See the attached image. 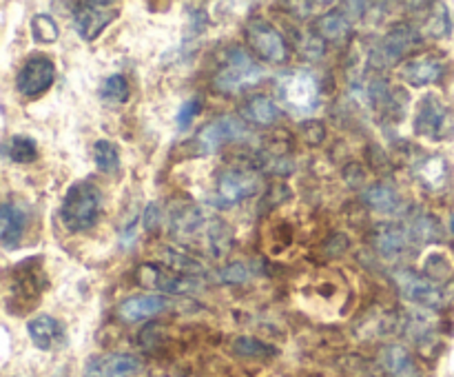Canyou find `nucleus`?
<instances>
[{"label": "nucleus", "instance_id": "nucleus-21", "mask_svg": "<svg viewBox=\"0 0 454 377\" xmlns=\"http://www.w3.org/2000/svg\"><path fill=\"white\" fill-rule=\"evenodd\" d=\"M168 222H171L173 235H182V238L200 233L202 229H207L204 224H208L204 220V213L195 204H177V207H173Z\"/></svg>", "mask_w": 454, "mask_h": 377}, {"label": "nucleus", "instance_id": "nucleus-34", "mask_svg": "<svg viewBox=\"0 0 454 377\" xmlns=\"http://www.w3.org/2000/svg\"><path fill=\"white\" fill-rule=\"evenodd\" d=\"M424 271H426V278L433 279V282H442V279H448L452 275L450 262H448L443 255H430L428 262H426Z\"/></svg>", "mask_w": 454, "mask_h": 377}, {"label": "nucleus", "instance_id": "nucleus-25", "mask_svg": "<svg viewBox=\"0 0 454 377\" xmlns=\"http://www.w3.org/2000/svg\"><path fill=\"white\" fill-rule=\"evenodd\" d=\"M158 260L164 269H168L171 273H180V275H189V278H200V275L207 273L202 264H200L195 257L186 255V253L176 251V248H162L158 253Z\"/></svg>", "mask_w": 454, "mask_h": 377}, {"label": "nucleus", "instance_id": "nucleus-31", "mask_svg": "<svg viewBox=\"0 0 454 377\" xmlns=\"http://www.w3.org/2000/svg\"><path fill=\"white\" fill-rule=\"evenodd\" d=\"M31 35H34L35 43L51 44L60 35V29H58V22L49 13H38V16L31 18Z\"/></svg>", "mask_w": 454, "mask_h": 377}, {"label": "nucleus", "instance_id": "nucleus-29", "mask_svg": "<svg viewBox=\"0 0 454 377\" xmlns=\"http://www.w3.org/2000/svg\"><path fill=\"white\" fill-rule=\"evenodd\" d=\"M93 160H96V167L102 173H114L120 167V153L118 146L111 140H98L93 146Z\"/></svg>", "mask_w": 454, "mask_h": 377}, {"label": "nucleus", "instance_id": "nucleus-18", "mask_svg": "<svg viewBox=\"0 0 454 377\" xmlns=\"http://www.w3.org/2000/svg\"><path fill=\"white\" fill-rule=\"evenodd\" d=\"M415 176L424 189L433 191V193H442V191H446L448 182H450V167H448L446 158H442V155H428L415 167Z\"/></svg>", "mask_w": 454, "mask_h": 377}, {"label": "nucleus", "instance_id": "nucleus-33", "mask_svg": "<svg viewBox=\"0 0 454 377\" xmlns=\"http://www.w3.org/2000/svg\"><path fill=\"white\" fill-rule=\"evenodd\" d=\"M295 43H297V49H300V53L304 58H309V60H319V58L324 56V40L319 38L317 34H306V31H295Z\"/></svg>", "mask_w": 454, "mask_h": 377}, {"label": "nucleus", "instance_id": "nucleus-17", "mask_svg": "<svg viewBox=\"0 0 454 377\" xmlns=\"http://www.w3.org/2000/svg\"><path fill=\"white\" fill-rule=\"evenodd\" d=\"M364 202L375 211L388 213V216H399V213L406 211L402 193L390 182H375V185L368 186L364 191Z\"/></svg>", "mask_w": 454, "mask_h": 377}, {"label": "nucleus", "instance_id": "nucleus-11", "mask_svg": "<svg viewBox=\"0 0 454 377\" xmlns=\"http://www.w3.org/2000/svg\"><path fill=\"white\" fill-rule=\"evenodd\" d=\"M142 371V359L129 353L96 355L84 366L82 377H133Z\"/></svg>", "mask_w": 454, "mask_h": 377}, {"label": "nucleus", "instance_id": "nucleus-14", "mask_svg": "<svg viewBox=\"0 0 454 377\" xmlns=\"http://www.w3.org/2000/svg\"><path fill=\"white\" fill-rule=\"evenodd\" d=\"M372 244L386 260H397L415 247L411 233H408V226L390 224V222L377 226L375 233H372Z\"/></svg>", "mask_w": 454, "mask_h": 377}, {"label": "nucleus", "instance_id": "nucleus-39", "mask_svg": "<svg viewBox=\"0 0 454 377\" xmlns=\"http://www.w3.org/2000/svg\"><path fill=\"white\" fill-rule=\"evenodd\" d=\"M450 226H452V233H454V216H452V220H450Z\"/></svg>", "mask_w": 454, "mask_h": 377}, {"label": "nucleus", "instance_id": "nucleus-27", "mask_svg": "<svg viewBox=\"0 0 454 377\" xmlns=\"http://www.w3.org/2000/svg\"><path fill=\"white\" fill-rule=\"evenodd\" d=\"M7 153L13 162L29 164L34 162L35 155H38V145H35L34 137L27 136V133H18V136H13L12 140H9Z\"/></svg>", "mask_w": 454, "mask_h": 377}, {"label": "nucleus", "instance_id": "nucleus-37", "mask_svg": "<svg viewBox=\"0 0 454 377\" xmlns=\"http://www.w3.org/2000/svg\"><path fill=\"white\" fill-rule=\"evenodd\" d=\"M324 136H326V129H324V124L319 122V120H306V122L301 124V137H304L309 145H319V142L324 140Z\"/></svg>", "mask_w": 454, "mask_h": 377}, {"label": "nucleus", "instance_id": "nucleus-19", "mask_svg": "<svg viewBox=\"0 0 454 377\" xmlns=\"http://www.w3.org/2000/svg\"><path fill=\"white\" fill-rule=\"evenodd\" d=\"M27 331H29L31 342L35 344V349L40 350H51L56 349L62 342V326L56 318L51 315H35L27 324Z\"/></svg>", "mask_w": 454, "mask_h": 377}, {"label": "nucleus", "instance_id": "nucleus-16", "mask_svg": "<svg viewBox=\"0 0 454 377\" xmlns=\"http://www.w3.org/2000/svg\"><path fill=\"white\" fill-rule=\"evenodd\" d=\"M168 306V300L164 295H133L120 304L118 315L122 322L136 324L142 319H149L153 315L162 313Z\"/></svg>", "mask_w": 454, "mask_h": 377}, {"label": "nucleus", "instance_id": "nucleus-24", "mask_svg": "<svg viewBox=\"0 0 454 377\" xmlns=\"http://www.w3.org/2000/svg\"><path fill=\"white\" fill-rule=\"evenodd\" d=\"M244 118L251 120L253 124H260V127H273L282 118V111L270 98L251 96L244 105Z\"/></svg>", "mask_w": 454, "mask_h": 377}, {"label": "nucleus", "instance_id": "nucleus-8", "mask_svg": "<svg viewBox=\"0 0 454 377\" xmlns=\"http://www.w3.org/2000/svg\"><path fill=\"white\" fill-rule=\"evenodd\" d=\"M74 9V29L87 43L96 40L120 16L109 3H78Z\"/></svg>", "mask_w": 454, "mask_h": 377}, {"label": "nucleus", "instance_id": "nucleus-4", "mask_svg": "<svg viewBox=\"0 0 454 377\" xmlns=\"http://www.w3.org/2000/svg\"><path fill=\"white\" fill-rule=\"evenodd\" d=\"M393 282L397 284L399 293L408 302L421 306V309H443L448 304V297H450L446 288L411 269L393 271Z\"/></svg>", "mask_w": 454, "mask_h": 377}, {"label": "nucleus", "instance_id": "nucleus-20", "mask_svg": "<svg viewBox=\"0 0 454 377\" xmlns=\"http://www.w3.org/2000/svg\"><path fill=\"white\" fill-rule=\"evenodd\" d=\"M380 362L386 368V373L393 377H424L408 349L399 344L384 346L380 353Z\"/></svg>", "mask_w": 454, "mask_h": 377}, {"label": "nucleus", "instance_id": "nucleus-36", "mask_svg": "<svg viewBox=\"0 0 454 377\" xmlns=\"http://www.w3.org/2000/svg\"><path fill=\"white\" fill-rule=\"evenodd\" d=\"M217 278L224 284H242L251 278V271H248V266L242 264V262H233V264L224 266V269L217 273Z\"/></svg>", "mask_w": 454, "mask_h": 377}, {"label": "nucleus", "instance_id": "nucleus-1", "mask_svg": "<svg viewBox=\"0 0 454 377\" xmlns=\"http://www.w3.org/2000/svg\"><path fill=\"white\" fill-rule=\"evenodd\" d=\"M102 211V195L96 185L91 182H75L67 191L60 207V220L67 231L80 233V231L91 229L98 222Z\"/></svg>", "mask_w": 454, "mask_h": 377}, {"label": "nucleus", "instance_id": "nucleus-23", "mask_svg": "<svg viewBox=\"0 0 454 377\" xmlns=\"http://www.w3.org/2000/svg\"><path fill=\"white\" fill-rule=\"evenodd\" d=\"M406 226H408V233H411L412 242H415V247H424V244L439 242L443 235L442 224H439V220L433 216V213L419 211L415 217H411V222H408Z\"/></svg>", "mask_w": 454, "mask_h": 377}, {"label": "nucleus", "instance_id": "nucleus-2", "mask_svg": "<svg viewBox=\"0 0 454 377\" xmlns=\"http://www.w3.org/2000/svg\"><path fill=\"white\" fill-rule=\"evenodd\" d=\"M275 93L293 114H313L319 106L317 75L309 69L284 71L275 78Z\"/></svg>", "mask_w": 454, "mask_h": 377}, {"label": "nucleus", "instance_id": "nucleus-22", "mask_svg": "<svg viewBox=\"0 0 454 377\" xmlns=\"http://www.w3.org/2000/svg\"><path fill=\"white\" fill-rule=\"evenodd\" d=\"M25 211L16 204L4 202L0 208V240L4 248H16L25 231Z\"/></svg>", "mask_w": 454, "mask_h": 377}, {"label": "nucleus", "instance_id": "nucleus-28", "mask_svg": "<svg viewBox=\"0 0 454 377\" xmlns=\"http://www.w3.org/2000/svg\"><path fill=\"white\" fill-rule=\"evenodd\" d=\"M452 29L450 13L446 4H434V12H428V20L424 22V34L430 38H448Z\"/></svg>", "mask_w": 454, "mask_h": 377}, {"label": "nucleus", "instance_id": "nucleus-38", "mask_svg": "<svg viewBox=\"0 0 454 377\" xmlns=\"http://www.w3.org/2000/svg\"><path fill=\"white\" fill-rule=\"evenodd\" d=\"M160 222H162V211H160L158 202H151L149 207L145 208V213H142V224H145V231L153 233V231L160 226Z\"/></svg>", "mask_w": 454, "mask_h": 377}, {"label": "nucleus", "instance_id": "nucleus-7", "mask_svg": "<svg viewBox=\"0 0 454 377\" xmlns=\"http://www.w3.org/2000/svg\"><path fill=\"white\" fill-rule=\"evenodd\" d=\"M247 38L253 51L264 60L282 65L288 60V44L284 35L264 18H251L247 25Z\"/></svg>", "mask_w": 454, "mask_h": 377}, {"label": "nucleus", "instance_id": "nucleus-3", "mask_svg": "<svg viewBox=\"0 0 454 377\" xmlns=\"http://www.w3.org/2000/svg\"><path fill=\"white\" fill-rule=\"evenodd\" d=\"M266 71L244 51L242 47H235L229 53L226 65L217 71L215 89L222 93H239L244 89H251L264 80Z\"/></svg>", "mask_w": 454, "mask_h": 377}, {"label": "nucleus", "instance_id": "nucleus-10", "mask_svg": "<svg viewBox=\"0 0 454 377\" xmlns=\"http://www.w3.org/2000/svg\"><path fill=\"white\" fill-rule=\"evenodd\" d=\"M53 78H56V65H53V60H49L44 56H35L29 58L22 65V69L18 71L16 89L20 96L38 98L51 87Z\"/></svg>", "mask_w": 454, "mask_h": 377}, {"label": "nucleus", "instance_id": "nucleus-5", "mask_svg": "<svg viewBox=\"0 0 454 377\" xmlns=\"http://www.w3.org/2000/svg\"><path fill=\"white\" fill-rule=\"evenodd\" d=\"M251 129L247 122L233 115H222L213 122L204 124L198 133V146L202 153H217L222 146L235 145V142L251 140Z\"/></svg>", "mask_w": 454, "mask_h": 377}, {"label": "nucleus", "instance_id": "nucleus-9", "mask_svg": "<svg viewBox=\"0 0 454 377\" xmlns=\"http://www.w3.org/2000/svg\"><path fill=\"white\" fill-rule=\"evenodd\" d=\"M450 131V114H448L446 105L439 100V96L428 93L421 100L419 111L415 118V133L417 136L426 137V140H443L446 133Z\"/></svg>", "mask_w": 454, "mask_h": 377}, {"label": "nucleus", "instance_id": "nucleus-6", "mask_svg": "<svg viewBox=\"0 0 454 377\" xmlns=\"http://www.w3.org/2000/svg\"><path fill=\"white\" fill-rule=\"evenodd\" d=\"M421 43L419 29L412 25H395L380 43L372 47L371 51V65L377 69H386V67L395 65L402 60L408 53V49L417 47Z\"/></svg>", "mask_w": 454, "mask_h": 377}, {"label": "nucleus", "instance_id": "nucleus-32", "mask_svg": "<svg viewBox=\"0 0 454 377\" xmlns=\"http://www.w3.org/2000/svg\"><path fill=\"white\" fill-rule=\"evenodd\" d=\"M100 98L106 102H115V105H120V102H127V98H129L127 78H124L122 74L109 75V78L102 82Z\"/></svg>", "mask_w": 454, "mask_h": 377}, {"label": "nucleus", "instance_id": "nucleus-40", "mask_svg": "<svg viewBox=\"0 0 454 377\" xmlns=\"http://www.w3.org/2000/svg\"><path fill=\"white\" fill-rule=\"evenodd\" d=\"M58 377H62V375H58Z\"/></svg>", "mask_w": 454, "mask_h": 377}, {"label": "nucleus", "instance_id": "nucleus-35", "mask_svg": "<svg viewBox=\"0 0 454 377\" xmlns=\"http://www.w3.org/2000/svg\"><path fill=\"white\" fill-rule=\"evenodd\" d=\"M200 111H202V98H189V100L182 102L180 109H177V118H176L177 129H182V131H184V129H189L191 122H193V118L200 114Z\"/></svg>", "mask_w": 454, "mask_h": 377}, {"label": "nucleus", "instance_id": "nucleus-13", "mask_svg": "<svg viewBox=\"0 0 454 377\" xmlns=\"http://www.w3.org/2000/svg\"><path fill=\"white\" fill-rule=\"evenodd\" d=\"M137 282L158 293H189L198 288V284L191 278H177L176 273L160 269L158 264H151V262L137 269Z\"/></svg>", "mask_w": 454, "mask_h": 377}, {"label": "nucleus", "instance_id": "nucleus-26", "mask_svg": "<svg viewBox=\"0 0 454 377\" xmlns=\"http://www.w3.org/2000/svg\"><path fill=\"white\" fill-rule=\"evenodd\" d=\"M353 31V22L346 18L344 12H328L317 20V35L333 43H341Z\"/></svg>", "mask_w": 454, "mask_h": 377}, {"label": "nucleus", "instance_id": "nucleus-12", "mask_svg": "<svg viewBox=\"0 0 454 377\" xmlns=\"http://www.w3.org/2000/svg\"><path fill=\"white\" fill-rule=\"evenodd\" d=\"M257 191H260V177L253 171L229 169L217 177V195L224 204L242 202V200L253 198Z\"/></svg>", "mask_w": 454, "mask_h": 377}, {"label": "nucleus", "instance_id": "nucleus-15", "mask_svg": "<svg viewBox=\"0 0 454 377\" xmlns=\"http://www.w3.org/2000/svg\"><path fill=\"white\" fill-rule=\"evenodd\" d=\"M446 71V62L443 58L434 56V53H424V56L411 58L403 67V78L412 87H424V84L437 82Z\"/></svg>", "mask_w": 454, "mask_h": 377}, {"label": "nucleus", "instance_id": "nucleus-30", "mask_svg": "<svg viewBox=\"0 0 454 377\" xmlns=\"http://www.w3.org/2000/svg\"><path fill=\"white\" fill-rule=\"evenodd\" d=\"M233 350L238 355H242V357H257V359H264V357H273L278 350L273 349L270 344H266V342L257 340V337H238V340L233 342Z\"/></svg>", "mask_w": 454, "mask_h": 377}]
</instances>
